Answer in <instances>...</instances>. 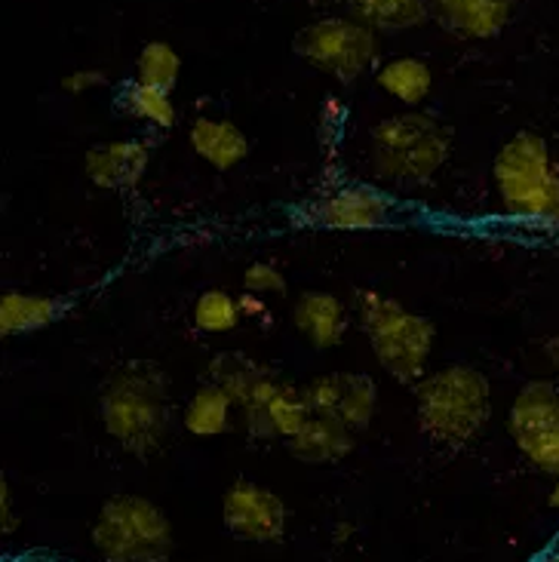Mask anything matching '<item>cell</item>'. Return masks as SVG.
<instances>
[{
    "label": "cell",
    "instance_id": "cell-24",
    "mask_svg": "<svg viewBox=\"0 0 559 562\" xmlns=\"http://www.w3.org/2000/svg\"><path fill=\"white\" fill-rule=\"evenodd\" d=\"M182 75V59L179 53L164 41H152V44L142 46L136 59V80L138 83H148L157 90L172 92Z\"/></svg>",
    "mask_w": 559,
    "mask_h": 562
},
{
    "label": "cell",
    "instance_id": "cell-5",
    "mask_svg": "<svg viewBox=\"0 0 559 562\" xmlns=\"http://www.w3.org/2000/svg\"><path fill=\"white\" fill-rule=\"evenodd\" d=\"M92 544L105 562H169L172 526L148 498L114 495L99 510Z\"/></svg>",
    "mask_w": 559,
    "mask_h": 562
},
{
    "label": "cell",
    "instance_id": "cell-12",
    "mask_svg": "<svg viewBox=\"0 0 559 562\" xmlns=\"http://www.w3.org/2000/svg\"><path fill=\"white\" fill-rule=\"evenodd\" d=\"M431 13L455 37L489 41L507 29L514 15V0H434Z\"/></svg>",
    "mask_w": 559,
    "mask_h": 562
},
{
    "label": "cell",
    "instance_id": "cell-15",
    "mask_svg": "<svg viewBox=\"0 0 559 562\" xmlns=\"http://www.w3.org/2000/svg\"><path fill=\"white\" fill-rule=\"evenodd\" d=\"M292 323L320 350L335 348L348 329L345 307L329 292H304L292 307Z\"/></svg>",
    "mask_w": 559,
    "mask_h": 562
},
{
    "label": "cell",
    "instance_id": "cell-19",
    "mask_svg": "<svg viewBox=\"0 0 559 562\" xmlns=\"http://www.w3.org/2000/svg\"><path fill=\"white\" fill-rule=\"evenodd\" d=\"M65 311L59 299H46V295H25V292H7L0 302V333L22 335L44 329L49 323H56Z\"/></svg>",
    "mask_w": 559,
    "mask_h": 562
},
{
    "label": "cell",
    "instance_id": "cell-1",
    "mask_svg": "<svg viewBox=\"0 0 559 562\" xmlns=\"http://www.w3.org/2000/svg\"><path fill=\"white\" fill-rule=\"evenodd\" d=\"M99 415L105 430L133 456L154 452L169 425L167 375L157 363L133 360L108 379Z\"/></svg>",
    "mask_w": 559,
    "mask_h": 562
},
{
    "label": "cell",
    "instance_id": "cell-13",
    "mask_svg": "<svg viewBox=\"0 0 559 562\" xmlns=\"http://www.w3.org/2000/svg\"><path fill=\"white\" fill-rule=\"evenodd\" d=\"M148 160H152L148 145H142L136 138H126V142H105V145L90 148L83 169H87L92 184H99L105 191H126L145 176Z\"/></svg>",
    "mask_w": 559,
    "mask_h": 562
},
{
    "label": "cell",
    "instance_id": "cell-29",
    "mask_svg": "<svg viewBox=\"0 0 559 562\" xmlns=\"http://www.w3.org/2000/svg\"><path fill=\"white\" fill-rule=\"evenodd\" d=\"M550 507H559V473H557V486L550 492Z\"/></svg>",
    "mask_w": 559,
    "mask_h": 562
},
{
    "label": "cell",
    "instance_id": "cell-11",
    "mask_svg": "<svg viewBox=\"0 0 559 562\" xmlns=\"http://www.w3.org/2000/svg\"><path fill=\"white\" fill-rule=\"evenodd\" d=\"M304 396L311 403L314 415H326L342 422L350 430H360L376 415V381L369 375H323L304 387Z\"/></svg>",
    "mask_w": 559,
    "mask_h": 562
},
{
    "label": "cell",
    "instance_id": "cell-16",
    "mask_svg": "<svg viewBox=\"0 0 559 562\" xmlns=\"http://www.w3.org/2000/svg\"><path fill=\"white\" fill-rule=\"evenodd\" d=\"M289 452L304 464H333L350 456L354 449V430L326 415H311V422L287 440Z\"/></svg>",
    "mask_w": 559,
    "mask_h": 562
},
{
    "label": "cell",
    "instance_id": "cell-27",
    "mask_svg": "<svg viewBox=\"0 0 559 562\" xmlns=\"http://www.w3.org/2000/svg\"><path fill=\"white\" fill-rule=\"evenodd\" d=\"M105 83H108L105 71H96V68H87V71H75V75L62 77V90L75 92V95H80V92H87V90H96V87H105Z\"/></svg>",
    "mask_w": 559,
    "mask_h": 562
},
{
    "label": "cell",
    "instance_id": "cell-23",
    "mask_svg": "<svg viewBox=\"0 0 559 562\" xmlns=\"http://www.w3.org/2000/svg\"><path fill=\"white\" fill-rule=\"evenodd\" d=\"M118 105H121L123 114L152 123V126H160V130H169L176 123V108H172L169 92L148 87V83H138V80L123 87Z\"/></svg>",
    "mask_w": 559,
    "mask_h": 562
},
{
    "label": "cell",
    "instance_id": "cell-2",
    "mask_svg": "<svg viewBox=\"0 0 559 562\" xmlns=\"http://www.w3.org/2000/svg\"><path fill=\"white\" fill-rule=\"evenodd\" d=\"M452 133L437 117L409 111L372 130V167L388 182H431L449 160Z\"/></svg>",
    "mask_w": 559,
    "mask_h": 562
},
{
    "label": "cell",
    "instance_id": "cell-9",
    "mask_svg": "<svg viewBox=\"0 0 559 562\" xmlns=\"http://www.w3.org/2000/svg\"><path fill=\"white\" fill-rule=\"evenodd\" d=\"M222 519L234 538L253 541V544H273L287 532L283 502L268 488L246 483V480L227 488L225 502H222Z\"/></svg>",
    "mask_w": 559,
    "mask_h": 562
},
{
    "label": "cell",
    "instance_id": "cell-6",
    "mask_svg": "<svg viewBox=\"0 0 559 562\" xmlns=\"http://www.w3.org/2000/svg\"><path fill=\"white\" fill-rule=\"evenodd\" d=\"M357 307L378 363L396 381L418 379L434 348V323L378 292H360Z\"/></svg>",
    "mask_w": 559,
    "mask_h": 562
},
{
    "label": "cell",
    "instance_id": "cell-22",
    "mask_svg": "<svg viewBox=\"0 0 559 562\" xmlns=\"http://www.w3.org/2000/svg\"><path fill=\"white\" fill-rule=\"evenodd\" d=\"M378 87L406 105H422L434 87V75L422 59H393L378 71Z\"/></svg>",
    "mask_w": 559,
    "mask_h": 562
},
{
    "label": "cell",
    "instance_id": "cell-30",
    "mask_svg": "<svg viewBox=\"0 0 559 562\" xmlns=\"http://www.w3.org/2000/svg\"><path fill=\"white\" fill-rule=\"evenodd\" d=\"M545 562H559V550H557V553H550V557H547Z\"/></svg>",
    "mask_w": 559,
    "mask_h": 562
},
{
    "label": "cell",
    "instance_id": "cell-26",
    "mask_svg": "<svg viewBox=\"0 0 559 562\" xmlns=\"http://www.w3.org/2000/svg\"><path fill=\"white\" fill-rule=\"evenodd\" d=\"M243 286L249 289L253 295H265V292H283L287 289V280L283 274L273 268V265H249L246 274H243Z\"/></svg>",
    "mask_w": 559,
    "mask_h": 562
},
{
    "label": "cell",
    "instance_id": "cell-20",
    "mask_svg": "<svg viewBox=\"0 0 559 562\" xmlns=\"http://www.w3.org/2000/svg\"><path fill=\"white\" fill-rule=\"evenodd\" d=\"M212 379L215 384L227 391V396L234 400V406H246L249 396L256 394L258 387L268 379H273L271 369H265L261 363H253L241 353H225V357H215L212 360Z\"/></svg>",
    "mask_w": 559,
    "mask_h": 562
},
{
    "label": "cell",
    "instance_id": "cell-4",
    "mask_svg": "<svg viewBox=\"0 0 559 562\" xmlns=\"http://www.w3.org/2000/svg\"><path fill=\"white\" fill-rule=\"evenodd\" d=\"M501 203L511 215L532 222H559V164L535 133H516L492 167Z\"/></svg>",
    "mask_w": 559,
    "mask_h": 562
},
{
    "label": "cell",
    "instance_id": "cell-14",
    "mask_svg": "<svg viewBox=\"0 0 559 562\" xmlns=\"http://www.w3.org/2000/svg\"><path fill=\"white\" fill-rule=\"evenodd\" d=\"M391 203L369 188H345L314 206V222L335 231H369L388 222Z\"/></svg>",
    "mask_w": 559,
    "mask_h": 562
},
{
    "label": "cell",
    "instance_id": "cell-3",
    "mask_svg": "<svg viewBox=\"0 0 559 562\" xmlns=\"http://www.w3.org/2000/svg\"><path fill=\"white\" fill-rule=\"evenodd\" d=\"M418 422L434 442L465 446L489 418V381L470 366H449L418 384Z\"/></svg>",
    "mask_w": 559,
    "mask_h": 562
},
{
    "label": "cell",
    "instance_id": "cell-25",
    "mask_svg": "<svg viewBox=\"0 0 559 562\" xmlns=\"http://www.w3.org/2000/svg\"><path fill=\"white\" fill-rule=\"evenodd\" d=\"M241 323V304L222 289H206L194 304V326L203 333H231Z\"/></svg>",
    "mask_w": 559,
    "mask_h": 562
},
{
    "label": "cell",
    "instance_id": "cell-21",
    "mask_svg": "<svg viewBox=\"0 0 559 562\" xmlns=\"http://www.w3.org/2000/svg\"><path fill=\"white\" fill-rule=\"evenodd\" d=\"M231 409H234V400L227 396V391H222L219 384H206L191 396L185 409V427L194 437H219L231 425Z\"/></svg>",
    "mask_w": 559,
    "mask_h": 562
},
{
    "label": "cell",
    "instance_id": "cell-17",
    "mask_svg": "<svg viewBox=\"0 0 559 562\" xmlns=\"http://www.w3.org/2000/svg\"><path fill=\"white\" fill-rule=\"evenodd\" d=\"M191 148H194L212 169H234L249 154V138L231 121L200 117L191 126Z\"/></svg>",
    "mask_w": 559,
    "mask_h": 562
},
{
    "label": "cell",
    "instance_id": "cell-8",
    "mask_svg": "<svg viewBox=\"0 0 559 562\" xmlns=\"http://www.w3.org/2000/svg\"><path fill=\"white\" fill-rule=\"evenodd\" d=\"M511 437L538 471L559 473V394L547 381H532L511 406Z\"/></svg>",
    "mask_w": 559,
    "mask_h": 562
},
{
    "label": "cell",
    "instance_id": "cell-7",
    "mask_svg": "<svg viewBox=\"0 0 559 562\" xmlns=\"http://www.w3.org/2000/svg\"><path fill=\"white\" fill-rule=\"evenodd\" d=\"M295 56L311 68L335 77L342 83H354L366 68L376 61L378 41L376 31L366 29L357 19H320L304 25L292 41Z\"/></svg>",
    "mask_w": 559,
    "mask_h": 562
},
{
    "label": "cell",
    "instance_id": "cell-28",
    "mask_svg": "<svg viewBox=\"0 0 559 562\" xmlns=\"http://www.w3.org/2000/svg\"><path fill=\"white\" fill-rule=\"evenodd\" d=\"M237 304H241V314H246V317H253V314H265V304L258 302L253 292H246Z\"/></svg>",
    "mask_w": 559,
    "mask_h": 562
},
{
    "label": "cell",
    "instance_id": "cell-10",
    "mask_svg": "<svg viewBox=\"0 0 559 562\" xmlns=\"http://www.w3.org/2000/svg\"><path fill=\"white\" fill-rule=\"evenodd\" d=\"M311 403L299 387L280 384L277 379H268L256 394L249 396V403L243 406V418H246V430L256 440H271V437H283L292 440L308 422H311Z\"/></svg>",
    "mask_w": 559,
    "mask_h": 562
},
{
    "label": "cell",
    "instance_id": "cell-18",
    "mask_svg": "<svg viewBox=\"0 0 559 562\" xmlns=\"http://www.w3.org/2000/svg\"><path fill=\"white\" fill-rule=\"evenodd\" d=\"M350 15L372 31H409L431 19L427 0H345Z\"/></svg>",
    "mask_w": 559,
    "mask_h": 562
}]
</instances>
